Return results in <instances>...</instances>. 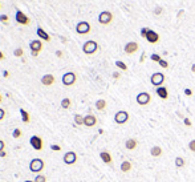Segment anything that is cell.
Wrapping results in <instances>:
<instances>
[{
	"mask_svg": "<svg viewBox=\"0 0 195 182\" xmlns=\"http://www.w3.org/2000/svg\"><path fill=\"white\" fill-rule=\"evenodd\" d=\"M44 169V161L41 158H33L29 162V170L32 173H40Z\"/></svg>",
	"mask_w": 195,
	"mask_h": 182,
	"instance_id": "cell-1",
	"label": "cell"
},
{
	"mask_svg": "<svg viewBox=\"0 0 195 182\" xmlns=\"http://www.w3.org/2000/svg\"><path fill=\"white\" fill-rule=\"evenodd\" d=\"M98 49V44L96 41H93V40H89V41H86L85 44L82 45V51L85 55H93L96 53Z\"/></svg>",
	"mask_w": 195,
	"mask_h": 182,
	"instance_id": "cell-2",
	"label": "cell"
},
{
	"mask_svg": "<svg viewBox=\"0 0 195 182\" xmlns=\"http://www.w3.org/2000/svg\"><path fill=\"white\" fill-rule=\"evenodd\" d=\"M111 20H113V13L109 11H102L101 13L98 15V21H100V24H102V25L110 24Z\"/></svg>",
	"mask_w": 195,
	"mask_h": 182,
	"instance_id": "cell-3",
	"label": "cell"
},
{
	"mask_svg": "<svg viewBox=\"0 0 195 182\" xmlns=\"http://www.w3.org/2000/svg\"><path fill=\"white\" fill-rule=\"evenodd\" d=\"M150 81H151V84H153L154 86H157V88H158V86H162L163 81H165V75H163V73H161V72L153 73V75H151Z\"/></svg>",
	"mask_w": 195,
	"mask_h": 182,
	"instance_id": "cell-4",
	"label": "cell"
},
{
	"mask_svg": "<svg viewBox=\"0 0 195 182\" xmlns=\"http://www.w3.org/2000/svg\"><path fill=\"white\" fill-rule=\"evenodd\" d=\"M76 32L78 35H86V33L90 32V24L88 21H80L76 25Z\"/></svg>",
	"mask_w": 195,
	"mask_h": 182,
	"instance_id": "cell-5",
	"label": "cell"
},
{
	"mask_svg": "<svg viewBox=\"0 0 195 182\" xmlns=\"http://www.w3.org/2000/svg\"><path fill=\"white\" fill-rule=\"evenodd\" d=\"M128 120H129V113L126 112V110H120V112H117L116 116H114V121L120 125L126 124Z\"/></svg>",
	"mask_w": 195,
	"mask_h": 182,
	"instance_id": "cell-6",
	"label": "cell"
},
{
	"mask_svg": "<svg viewBox=\"0 0 195 182\" xmlns=\"http://www.w3.org/2000/svg\"><path fill=\"white\" fill-rule=\"evenodd\" d=\"M29 48H31V51H32V56L36 57L37 55L41 52L43 43L40 41V40H32V41H31V44H29Z\"/></svg>",
	"mask_w": 195,
	"mask_h": 182,
	"instance_id": "cell-7",
	"label": "cell"
},
{
	"mask_svg": "<svg viewBox=\"0 0 195 182\" xmlns=\"http://www.w3.org/2000/svg\"><path fill=\"white\" fill-rule=\"evenodd\" d=\"M77 77H76V73L73 72H66L65 75L63 76V84L65 86H72L74 82H76Z\"/></svg>",
	"mask_w": 195,
	"mask_h": 182,
	"instance_id": "cell-8",
	"label": "cell"
},
{
	"mask_svg": "<svg viewBox=\"0 0 195 182\" xmlns=\"http://www.w3.org/2000/svg\"><path fill=\"white\" fill-rule=\"evenodd\" d=\"M150 101H151V96L147 93V92H141V93L137 96V103H138V105H141V106L147 105Z\"/></svg>",
	"mask_w": 195,
	"mask_h": 182,
	"instance_id": "cell-9",
	"label": "cell"
},
{
	"mask_svg": "<svg viewBox=\"0 0 195 182\" xmlns=\"http://www.w3.org/2000/svg\"><path fill=\"white\" fill-rule=\"evenodd\" d=\"M15 19H16V21L19 24H21V25H27V24H29V17H28L23 11H16V13H15Z\"/></svg>",
	"mask_w": 195,
	"mask_h": 182,
	"instance_id": "cell-10",
	"label": "cell"
},
{
	"mask_svg": "<svg viewBox=\"0 0 195 182\" xmlns=\"http://www.w3.org/2000/svg\"><path fill=\"white\" fill-rule=\"evenodd\" d=\"M29 144L32 145V148L35 150H41L43 149V140L39 136H32L29 140Z\"/></svg>",
	"mask_w": 195,
	"mask_h": 182,
	"instance_id": "cell-11",
	"label": "cell"
},
{
	"mask_svg": "<svg viewBox=\"0 0 195 182\" xmlns=\"http://www.w3.org/2000/svg\"><path fill=\"white\" fill-rule=\"evenodd\" d=\"M139 49V45H138V43H135V41H130L128 43V44L125 45V48H123V51H125V53H128V55H133V53H135Z\"/></svg>",
	"mask_w": 195,
	"mask_h": 182,
	"instance_id": "cell-12",
	"label": "cell"
},
{
	"mask_svg": "<svg viewBox=\"0 0 195 182\" xmlns=\"http://www.w3.org/2000/svg\"><path fill=\"white\" fill-rule=\"evenodd\" d=\"M77 161V154L74 152H68L65 153L64 156V162L66 163V165H73L74 162Z\"/></svg>",
	"mask_w": 195,
	"mask_h": 182,
	"instance_id": "cell-13",
	"label": "cell"
},
{
	"mask_svg": "<svg viewBox=\"0 0 195 182\" xmlns=\"http://www.w3.org/2000/svg\"><path fill=\"white\" fill-rule=\"evenodd\" d=\"M146 40H147L149 43H151V44H157V43L159 41V35H158L155 31L149 29L147 36H146Z\"/></svg>",
	"mask_w": 195,
	"mask_h": 182,
	"instance_id": "cell-14",
	"label": "cell"
},
{
	"mask_svg": "<svg viewBox=\"0 0 195 182\" xmlns=\"http://www.w3.org/2000/svg\"><path fill=\"white\" fill-rule=\"evenodd\" d=\"M97 124V118H96V116L93 115H88L84 117V125L88 126V128H92V126H94Z\"/></svg>",
	"mask_w": 195,
	"mask_h": 182,
	"instance_id": "cell-15",
	"label": "cell"
},
{
	"mask_svg": "<svg viewBox=\"0 0 195 182\" xmlns=\"http://www.w3.org/2000/svg\"><path fill=\"white\" fill-rule=\"evenodd\" d=\"M55 82V76L48 73V75H44L41 77V84L45 85V86H51L52 84Z\"/></svg>",
	"mask_w": 195,
	"mask_h": 182,
	"instance_id": "cell-16",
	"label": "cell"
},
{
	"mask_svg": "<svg viewBox=\"0 0 195 182\" xmlns=\"http://www.w3.org/2000/svg\"><path fill=\"white\" fill-rule=\"evenodd\" d=\"M157 94L162 98V100H167V97H169L167 88H165V86H158V88H157Z\"/></svg>",
	"mask_w": 195,
	"mask_h": 182,
	"instance_id": "cell-17",
	"label": "cell"
},
{
	"mask_svg": "<svg viewBox=\"0 0 195 182\" xmlns=\"http://www.w3.org/2000/svg\"><path fill=\"white\" fill-rule=\"evenodd\" d=\"M137 146H138V141L134 140V138H129V140L125 142V148L128 150H134Z\"/></svg>",
	"mask_w": 195,
	"mask_h": 182,
	"instance_id": "cell-18",
	"label": "cell"
},
{
	"mask_svg": "<svg viewBox=\"0 0 195 182\" xmlns=\"http://www.w3.org/2000/svg\"><path fill=\"white\" fill-rule=\"evenodd\" d=\"M36 33H37V36H39L40 39H43V40H44V41H49V40H51V36H49L48 33H46L45 31L41 28V27H39V28H37Z\"/></svg>",
	"mask_w": 195,
	"mask_h": 182,
	"instance_id": "cell-19",
	"label": "cell"
},
{
	"mask_svg": "<svg viewBox=\"0 0 195 182\" xmlns=\"http://www.w3.org/2000/svg\"><path fill=\"white\" fill-rule=\"evenodd\" d=\"M150 154L153 157L162 156V148H161V146H153V148H151V150H150Z\"/></svg>",
	"mask_w": 195,
	"mask_h": 182,
	"instance_id": "cell-20",
	"label": "cell"
},
{
	"mask_svg": "<svg viewBox=\"0 0 195 182\" xmlns=\"http://www.w3.org/2000/svg\"><path fill=\"white\" fill-rule=\"evenodd\" d=\"M100 157H101V160L105 163H111V156L108 152H101L100 153Z\"/></svg>",
	"mask_w": 195,
	"mask_h": 182,
	"instance_id": "cell-21",
	"label": "cell"
},
{
	"mask_svg": "<svg viewBox=\"0 0 195 182\" xmlns=\"http://www.w3.org/2000/svg\"><path fill=\"white\" fill-rule=\"evenodd\" d=\"M131 170V163H130L129 161H123L122 163H121V172L122 173H128Z\"/></svg>",
	"mask_w": 195,
	"mask_h": 182,
	"instance_id": "cell-22",
	"label": "cell"
},
{
	"mask_svg": "<svg viewBox=\"0 0 195 182\" xmlns=\"http://www.w3.org/2000/svg\"><path fill=\"white\" fill-rule=\"evenodd\" d=\"M19 112H20V115H21V120H23V122H25V124H27V122H29V120H31L29 118V113H28L25 109H23V108H21Z\"/></svg>",
	"mask_w": 195,
	"mask_h": 182,
	"instance_id": "cell-23",
	"label": "cell"
},
{
	"mask_svg": "<svg viewBox=\"0 0 195 182\" xmlns=\"http://www.w3.org/2000/svg\"><path fill=\"white\" fill-rule=\"evenodd\" d=\"M70 105H72V101H70V98H68V97H65L61 100V108L63 109H69Z\"/></svg>",
	"mask_w": 195,
	"mask_h": 182,
	"instance_id": "cell-24",
	"label": "cell"
},
{
	"mask_svg": "<svg viewBox=\"0 0 195 182\" xmlns=\"http://www.w3.org/2000/svg\"><path fill=\"white\" fill-rule=\"evenodd\" d=\"M96 108H97V110H104L105 108H106V101L105 100H98L97 103H96Z\"/></svg>",
	"mask_w": 195,
	"mask_h": 182,
	"instance_id": "cell-25",
	"label": "cell"
},
{
	"mask_svg": "<svg viewBox=\"0 0 195 182\" xmlns=\"http://www.w3.org/2000/svg\"><path fill=\"white\" fill-rule=\"evenodd\" d=\"M186 165V161L182 157H176L175 158V166L176 168H183V166Z\"/></svg>",
	"mask_w": 195,
	"mask_h": 182,
	"instance_id": "cell-26",
	"label": "cell"
},
{
	"mask_svg": "<svg viewBox=\"0 0 195 182\" xmlns=\"http://www.w3.org/2000/svg\"><path fill=\"white\" fill-rule=\"evenodd\" d=\"M74 122H76V125H84V117L81 115H76L74 116Z\"/></svg>",
	"mask_w": 195,
	"mask_h": 182,
	"instance_id": "cell-27",
	"label": "cell"
},
{
	"mask_svg": "<svg viewBox=\"0 0 195 182\" xmlns=\"http://www.w3.org/2000/svg\"><path fill=\"white\" fill-rule=\"evenodd\" d=\"M116 65L122 70H128V65H126L125 63H122V61H116Z\"/></svg>",
	"mask_w": 195,
	"mask_h": 182,
	"instance_id": "cell-28",
	"label": "cell"
},
{
	"mask_svg": "<svg viewBox=\"0 0 195 182\" xmlns=\"http://www.w3.org/2000/svg\"><path fill=\"white\" fill-rule=\"evenodd\" d=\"M12 137L13 138H20L21 137V130L20 129H13V132H12Z\"/></svg>",
	"mask_w": 195,
	"mask_h": 182,
	"instance_id": "cell-29",
	"label": "cell"
},
{
	"mask_svg": "<svg viewBox=\"0 0 195 182\" xmlns=\"http://www.w3.org/2000/svg\"><path fill=\"white\" fill-rule=\"evenodd\" d=\"M0 21H1L3 24H8L9 23V17L7 16V15L3 13V15H0Z\"/></svg>",
	"mask_w": 195,
	"mask_h": 182,
	"instance_id": "cell-30",
	"label": "cell"
},
{
	"mask_svg": "<svg viewBox=\"0 0 195 182\" xmlns=\"http://www.w3.org/2000/svg\"><path fill=\"white\" fill-rule=\"evenodd\" d=\"M23 53H24V51H23L21 48H16V49L13 51V55H15L16 57H21V56H23Z\"/></svg>",
	"mask_w": 195,
	"mask_h": 182,
	"instance_id": "cell-31",
	"label": "cell"
},
{
	"mask_svg": "<svg viewBox=\"0 0 195 182\" xmlns=\"http://www.w3.org/2000/svg\"><path fill=\"white\" fill-rule=\"evenodd\" d=\"M35 182H46V178L41 174H37L36 178H35Z\"/></svg>",
	"mask_w": 195,
	"mask_h": 182,
	"instance_id": "cell-32",
	"label": "cell"
},
{
	"mask_svg": "<svg viewBox=\"0 0 195 182\" xmlns=\"http://www.w3.org/2000/svg\"><path fill=\"white\" fill-rule=\"evenodd\" d=\"M151 60H153V61H155V63H159V61L162 60V58H161V56H159V55H157V53H153V55H151Z\"/></svg>",
	"mask_w": 195,
	"mask_h": 182,
	"instance_id": "cell-33",
	"label": "cell"
},
{
	"mask_svg": "<svg viewBox=\"0 0 195 182\" xmlns=\"http://www.w3.org/2000/svg\"><path fill=\"white\" fill-rule=\"evenodd\" d=\"M188 149H190L191 152L195 153V140H193V141H190V142H188Z\"/></svg>",
	"mask_w": 195,
	"mask_h": 182,
	"instance_id": "cell-34",
	"label": "cell"
},
{
	"mask_svg": "<svg viewBox=\"0 0 195 182\" xmlns=\"http://www.w3.org/2000/svg\"><path fill=\"white\" fill-rule=\"evenodd\" d=\"M51 149L53 150V152H60V150H61V146H60V145H56V144H53V145H52V146H51Z\"/></svg>",
	"mask_w": 195,
	"mask_h": 182,
	"instance_id": "cell-35",
	"label": "cell"
},
{
	"mask_svg": "<svg viewBox=\"0 0 195 182\" xmlns=\"http://www.w3.org/2000/svg\"><path fill=\"white\" fill-rule=\"evenodd\" d=\"M147 32H149V28H142V29H141V36H142V37H145V39H146Z\"/></svg>",
	"mask_w": 195,
	"mask_h": 182,
	"instance_id": "cell-36",
	"label": "cell"
},
{
	"mask_svg": "<svg viewBox=\"0 0 195 182\" xmlns=\"http://www.w3.org/2000/svg\"><path fill=\"white\" fill-rule=\"evenodd\" d=\"M158 64H159V65L162 67V68H169V63H167L166 60H161Z\"/></svg>",
	"mask_w": 195,
	"mask_h": 182,
	"instance_id": "cell-37",
	"label": "cell"
},
{
	"mask_svg": "<svg viewBox=\"0 0 195 182\" xmlns=\"http://www.w3.org/2000/svg\"><path fill=\"white\" fill-rule=\"evenodd\" d=\"M154 13H155V15H161V13H162V8H161V7H157L155 10H154Z\"/></svg>",
	"mask_w": 195,
	"mask_h": 182,
	"instance_id": "cell-38",
	"label": "cell"
},
{
	"mask_svg": "<svg viewBox=\"0 0 195 182\" xmlns=\"http://www.w3.org/2000/svg\"><path fill=\"white\" fill-rule=\"evenodd\" d=\"M183 122H185V125H186V126H191V121H190V118H183Z\"/></svg>",
	"mask_w": 195,
	"mask_h": 182,
	"instance_id": "cell-39",
	"label": "cell"
},
{
	"mask_svg": "<svg viewBox=\"0 0 195 182\" xmlns=\"http://www.w3.org/2000/svg\"><path fill=\"white\" fill-rule=\"evenodd\" d=\"M4 116H5V112H4V109H1V108H0V121H1V120L4 118Z\"/></svg>",
	"mask_w": 195,
	"mask_h": 182,
	"instance_id": "cell-40",
	"label": "cell"
},
{
	"mask_svg": "<svg viewBox=\"0 0 195 182\" xmlns=\"http://www.w3.org/2000/svg\"><path fill=\"white\" fill-rule=\"evenodd\" d=\"M185 94L186 96H191V94H193V92H191V89H185Z\"/></svg>",
	"mask_w": 195,
	"mask_h": 182,
	"instance_id": "cell-41",
	"label": "cell"
},
{
	"mask_svg": "<svg viewBox=\"0 0 195 182\" xmlns=\"http://www.w3.org/2000/svg\"><path fill=\"white\" fill-rule=\"evenodd\" d=\"M3 149H4V141L0 140V152H3Z\"/></svg>",
	"mask_w": 195,
	"mask_h": 182,
	"instance_id": "cell-42",
	"label": "cell"
},
{
	"mask_svg": "<svg viewBox=\"0 0 195 182\" xmlns=\"http://www.w3.org/2000/svg\"><path fill=\"white\" fill-rule=\"evenodd\" d=\"M113 77H114V79H120L121 76H120V73H118V72H114V73H113Z\"/></svg>",
	"mask_w": 195,
	"mask_h": 182,
	"instance_id": "cell-43",
	"label": "cell"
},
{
	"mask_svg": "<svg viewBox=\"0 0 195 182\" xmlns=\"http://www.w3.org/2000/svg\"><path fill=\"white\" fill-rule=\"evenodd\" d=\"M56 56H57V57H61V56H63V52H61V51H57V52H56Z\"/></svg>",
	"mask_w": 195,
	"mask_h": 182,
	"instance_id": "cell-44",
	"label": "cell"
},
{
	"mask_svg": "<svg viewBox=\"0 0 195 182\" xmlns=\"http://www.w3.org/2000/svg\"><path fill=\"white\" fill-rule=\"evenodd\" d=\"M3 76H4V77H9V72H8V70H4V72H3Z\"/></svg>",
	"mask_w": 195,
	"mask_h": 182,
	"instance_id": "cell-45",
	"label": "cell"
},
{
	"mask_svg": "<svg viewBox=\"0 0 195 182\" xmlns=\"http://www.w3.org/2000/svg\"><path fill=\"white\" fill-rule=\"evenodd\" d=\"M0 60H4V53L0 51Z\"/></svg>",
	"mask_w": 195,
	"mask_h": 182,
	"instance_id": "cell-46",
	"label": "cell"
},
{
	"mask_svg": "<svg viewBox=\"0 0 195 182\" xmlns=\"http://www.w3.org/2000/svg\"><path fill=\"white\" fill-rule=\"evenodd\" d=\"M139 61H141V63H143V61H145V52L142 53V57H141V60H139Z\"/></svg>",
	"mask_w": 195,
	"mask_h": 182,
	"instance_id": "cell-47",
	"label": "cell"
},
{
	"mask_svg": "<svg viewBox=\"0 0 195 182\" xmlns=\"http://www.w3.org/2000/svg\"><path fill=\"white\" fill-rule=\"evenodd\" d=\"M0 157H5V152H0Z\"/></svg>",
	"mask_w": 195,
	"mask_h": 182,
	"instance_id": "cell-48",
	"label": "cell"
},
{
	"mask_svg": "<svg viewBox=\"0 0 195 182\" xmlns=\"http://www.w3.org/2000/svg\"><path fill=\"white\" fill-rule=\"evenodd\" d=\"M191 70L195 73V64H193V67H191Z\"/></svg>",
	"mask_w": 195,
	"mask_h": 182,
	"instance_id": "cell-49",
	"label": "cell"
},
{
	"mask_svg": "<svg viewBox=\"0 0 195 182\" xmlns=\"http://www.w3.org/2000/svg\"><path fill=\"white\" fill-rule=\"evenodd\" d=\"M24 182H35V181H29V180H27V181H24Z\"/></svg>",
	"mask_w": 195,
	"mask_h": 182,
	"instance_id": "cell-50",
	"label": "cell"
},
{
	"mask_svg": "<svg viewBox=\"0 0 195 182\" xmlns=\"http://www.w3.org/2000/svg\"><path fill=\"white\" fill-rule=\"evenodd\" d=\"M1 100H3V98H1V94H0V103H1Z\"/></svg>",
	"mask_w": 195,
	"mask_h": 182,
	"instance_id": "cell-51",
	"label": "cell"
}]
</instances>
